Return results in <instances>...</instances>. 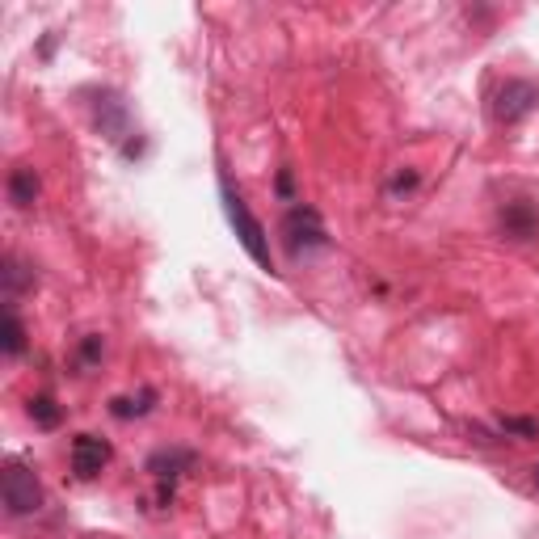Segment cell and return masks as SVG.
Segmentation results:
<instances>
[{
	"label": "cell",
	"instance_id": "6da1fadb",
	"mask_svg": "<svg viewBox=\"0 0 539 539\" xmlns=\"http://www.w3.org/2000/svg\"><path fill=\"white\" fill-rule=\"evenodd\" d=\"M219 194H224V211H228V224H232V232H236V241L245 245V253L253 257L257 266H266V270H274V257H270V236H266V228L257 224V215L249 211V203L241 194H236L228 182L219 186Z\"/></svg>",
	"mask_w": 539,
	"mask_h": 539
},
{
	"label": "cell",
	"instance_id": "7a4b0ae2",
	"mask_svg": "<svg viewBox=\"0 0 539 539\" xmlns=\"http://www.w3.org/2000/svg\"><path fill=\"white\" fill-rule=\"evenodd\" d=\"M535 106H539V85L527 81V76H506V81L497 85V93H493V118L502 127L523 123Z\"/></svg>",
	"mask_w": 539,
	"mask_h": 539
},
{
	"label": "cell",
	"instance_id": "3957f363",
	"mask_svg": "<svg viewBox=\"0 0 539 539\" xmlns=\"http://www.w3.org/2000/svg\"><path fill=\"white\" fill-rule=\"evenodd\" d=\"M0 493H5V510L13 518H26L43 506V485H38V476L26 468V464H5V476H0Z\"/></svg>",
	"mask_w": 539,
	"mask_h": 539
},
{
	"label": "cell",
	"instance_id": "277c9868",
	"mask_svg": "<svg viewBox=\"0 0 539 539\" xmlns=\"http://www.w3.org/2000/svg\"><path fill=\"white\" fill-rule=\"evenodd\" d=\"M283 236H287V249H291L295 257L308 253V249H321V245L329 241L321 215H316L312 207H291L287 219H283Z\"/></svg>",
	"mask_w": 539,
	"mask_h": 539
},
{
	"label": "cell",
	"instance_id": "5b68a950",
	"mask_svg": "<svg viewBox=\"0 0 539 539\" xmlns=\"http://www.w3.org/2000/svg\"><path fill=\"white\" fill-rule=\"evenodd\" d=\"M110 464V443L97 434H76L72 438V472L81 476V481H93L97 472Z\"/></svg>",
	"mask_w": 539,
	"mask_h": 539
},
{
	"label": "cell",
	"instance_id": "8992f818",
	"mask_svg": "<svg viewBox=\"0 0 539 539\" xmlns=\"http://www.w3.org/2000/svg\"><path fill=\"white\" fill-rule=\"evenodd\" d=\"M502 232L514 236V241H531V236H539V211L531 203H506L502 207Z\"/></svg>",
	"mask_w": 539,
	"mask_h": 539
},
{
	"label": "cell",
	"instance_id": "52a82bcc",
	"mask_svg": "<svg viewBox=\"0 0 539 539\" xmlns=\"http://www.w3.org/2000/svg\"><path fill=\"white\" fill-rule=\"evenodd\" d=\"M194 468V451H156L152 459H148V472L152 476H161V481H165V476H182V472H190Z\"/></svg>",
	"mask_w": 539,
	"mask_h": 539
},
{
	"label": "cell",
	"instance_id": "ba28073f",
	"mask_svg": "<svg viewBox=\"0 0 539 539\" xmlns=\"http://www.w3.org/2000/svg\"><path fill=\"white\" fill-rule=\"evenodd\" d=\"M9 198L17 207H34V198H38V173L30 165H17L9 173Z\"/></svg>",
	"mask_w": 539,
	"mask_h": 539
},
{
	"label": "cell",
	"instance_id": "9c48e42d",
	"mask_svg": "<svg viewBox=\"0 0 539 539\" xmlns=\"http://www.w3.org/2000/svg\"><path fill=\"white\" fill-rule=\"evenodd\" d=\"M123 123H127V110L118 106V97H97V127L110 131V135L118 139V131H123Z\"/></svg>",
	"mask_w": 539,
	"mask_h": 539
},
{
	"label": "cell",
	"instance_id": "30bf717a",
	"mask_svg": "<svg viewBox=\"0 0 539 539\" xmlns=\"http://www.w3.org/2000/svg\"><path fill=\"white\" fill-rule=\"evenodd\" d=\"M0 346H5L9 358H17V354L26 350V329H22V316H17L13 304L5 308V342H0Z\"/></svg>",
	"mask_w": 539,
	"mask_h": 539
},
{
	"label": "cell",
	"instance_id": "8fae6325",
	"mask_svg": "<svg viewBox=\"0 0 539 539\" xmlns=\"http://www.w3.org/2000/svg\"><path fill=\"white\" fill-rule=\"evenodd\" d=\"M30 417H34V422L43 426V430H55L59 417H64V409H59L51 396H34V401H30Z\"/></svg>",
	"mask_w": 539,
	"mask_h": 539
},
{
	"label": "cell",
	"instance_id": "7c38bea8",
	"mask_svg": "<svg viewBox=\"0 0 539 539\" xmlns=\"http://www.w3.org/2000/svg\"><path fill=\"white\" fill-rule=\"evenodd\" d=\"M152 401H156L152 392H144L139 401H131V396H114V401H110V413H114V417H123V422H127V417L148 413V409H152Z\"/></svg>",
	"mask_w": 539,
	"mask_h": 539
},
{
	"label": "cell",
	"instance_id": "4fadbf2b",
	"mask_svg": "<svg viewBox=\"0 0 539 539\" xmlns=\"http://www.w3.org/2000/svg\"><path fill=\"white\" fill-rule=\"evenodd\" d=\"M22 287H30V274H26V266L17 262V257H5V295L13 299Z\"/></svg>",
	"mask_w": 539,
	"mask_h": 539
},
{
	"label": "cell",
	"instance_id": "5bb4252c",
	"mask_svg": "<svg viewBox=\"0 0 539 539\" xmlns=\"http://www.w3.org/2000/svg\"><path fill=\"white\" fill-rule=\"evenodd\" d=\"M502 430L514 438H539V422H531V417H506Z\"/></svg>",
	"mask_w": 539,
	"mask_h": 539
},
{
	"label": "cell",
	"instance_id": "9a60e30c",
	"mask_svg": "<svg viewBox=\"0 0 539 539\" xmlns=\"http://www.w3.org/2000/svg\"><path fill=\"white\" fill-rule=\"evenodd\" d=\"M97 354H102V337H85V346H81V358H85V367L93 363Z\"/></svg>",
	"mask_w": 539,
	"mask_h": 539
},
{
	"label": "cell",
	"instance_id": "2e32d148",
	"mask_svg": "<svg viewBox=\"0 0 539 539\" xmlns=\"http://www.w3.org/2000/svg\"><path fill=\"white\" fill-rule=\"evenodd\" d=\"M531 481H535V489H539V468H531Z\"/></svg>",
	"mask_w": 539,
	"mask_h": 539
}]
</instances>
